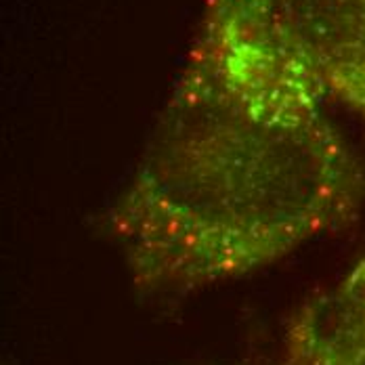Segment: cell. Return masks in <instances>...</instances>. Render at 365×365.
<instances>
[{"label": "cell", "instance_id": "obj_3", "mask_svg": "<svg viewBox=\"0 0 365 365\" xmlns=\"http://www.w3.org/2000/svg\"><path fill=\"white\" fill-rule=\"evenodd\" d=\"M284 365H365V255L294 311Z\"/></svg>", "mask_w": 365, "mask_h": 365}, {"label": "cell", "instance_id": "obj_2", "mask_svg": "<svg viewBox=\"0 0 365 365\" xmlns=\"http://www.w3.org/2000/svg\"><path fill=\"white\" fill-rule=\"evenodd\" d=\"M273 9L322 95L365 120V0H273Z\"/></svg>", "mask_w": 365, "mask_h": 365}, {"label": "cell", "instance_id": "obj_1", "mask_svg": "<svg viewBox=\"0 0 365 365\" xmlns=\"http://www.w3.org/2000/svg\"><path fill=\"white\" fill-rule=\"evenodd\" d=\"M273 0H204L143 153L103 215L135 288L248 277L359 219L365 166Z\"/></svg>", "mask_w": 365, "mask_h": 365}]
</instances>
